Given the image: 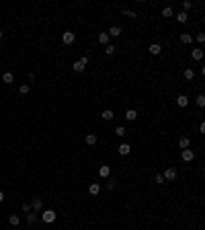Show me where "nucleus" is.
I'll use <instances>...</instances> for the list:
<instances>
[{"label":"nucleus","mask_w":205,"mask_h":230,"mask_svg":"<svg viewBox=\"0 0 205 230\" xmlns=\"http://www.w3.org/2000/svg\"><path fill=\"white\" fill-rule=\"evenodd\" d=\"M41 218H43V222H45V224H51V222H55L58 214H55L54 210H45L43 214H41Z\"/></svg>","instance_id":"nucleus-1"},{"label":"nucleus","mask_w":205,"mask_h":230,"mask_svg":"<svg viewBox=\"0 0 205 230\" xmlns=\"http://www.w3.org/2000/svg\"><path fill=\"white\" fill-rule=\"evenodd\" d=\"M86 64H88V58L84 56V58H80L78 62H74V72H82L84 68H86Z\"/></svg>","instance_id":"nucleus-2"},{"label":"nucleus","mask_w":205,"mask_h":230,"mask_svg":"<svg viewBox=\"0 0 205 230\" xmlns=\"http://www.w3.org/2000/svg\"><path fill=\"white\" fill-rule=\"evenodd\" d=\"M181 158H183V160H185V162H191V160H193V158H195V152L191 150V148H185V150L181 152Z\"/></svg>","instance_id":"nucleus-3"},{"label":"nucleus","mask_w":205,"mask_h":230,"mask_svg":"<svg viewBox=\"0 0 205 230\" xmlns=\"http://www.w3.org/2000/svg\"><path fill=\"white\" fill-rule=\"evenodd\" d=\"M162 175H164V181H174V179H176V169H172V167L166 169Z\"/></svg>","instance_id":"nucleus-4"},{"label":"nucleus","mask_w":205,"mask_h":230,"mask_svg":"<svg viewBox=\"0 0 205 230\" xmlns=\"http://www.w3.org/2000/svg\"><path fill=\"white\" fill-rule=\"evenodd\" d=\"M62 41H64L66 45H72L74 41H76V35H74V33H70V31H66V33L62 35Z\"/></svg>","instance_id":"nucleus-5"},{"label":"nucleus","mask_w":205,"mask_h":230,"mask_svg":"<svg viewBox=\"0 0 205 230\" xmlns=\"http://www.w3.org/2000/svg\"><path fill=\"white\" fill-rule=\"evenodd\" d=\"M109 175H111V167H109V164H102V167L98 169V177H101V179H109Z\"/></svg>","instance_id":"nucleus-6"},{"label":"nucleus","mask_w":205,"mask_h":230,"mask_svg":"<svg viewBox=\"0 0 205 230\" xmlns=\"http://www.w3.org/2000/svg\"><path fill=\"white\" fill-rule=\"evenodd\" d=\"M176 105H179V107H187V105H189V97H187V95H179V97H176Z\"/></svg>","instance_id":"nucleus-7"},{"label":"nucleus","mask_w":205,"mask_h":230,"mask_svg":"<svg viewBox=\"0 0 205 230\" xmlns=\"http://www.w3.org/2000/svg\"><path fill=\"white\" fill-rule=\"evenodd\" d=\"M31 208H33L35 212H39L41 208H43V201H41L39 197H33V201H31Z\"/></svg>","instance_id":"nucleus-8"},{"label":"nucleus","mask_w":205,"mask_h":230,"mask_svg":"<svg viewBox=\"0 0 205 230\" xmlns=\"http://www.w3.org/2000/svg\"><path fill=\"white\" fill-rule=\"evenodd\" d=\"M129 152H131V146H129V144H119V154H121V156H127Z\"/></svg>","instance_id":"nucleus-9"},{"label":"nucleus","mask_w":205,"mask_h":230,"mask_svg":"<svg viewBox=\"0 0 205 230\" xmlns=\"http://www.w3.org/2000/svg\"><path fill=\"white\" fill-rule=\"evenodd\" d=\"M148 49H150V54H152V56H158V54L162 51V45H160V43H152Z\"/></svg>","instance_id":"nucleus-10"},{"label":"nucleus","mask_w":205,"mask_h":230,"mask_svg":"<svg viewBox=\"0 0 205 230\" xmlns=\"http://www.w3.org/2000/svg\"><path fill=\"white\" fill-rule=\"evenodd\" d=\"M119 35H121V27L113 25L111 29H109V37H119Z\"/></svg>","instance_id":"nucleus-11"},{"label":"nucleus","mask_w":205,"mask_h":230,"mask_svg":"<svg viewBox=\"0 0 205 230\" xmlns=\"http://www.w3.org/2000/svg\"><path fill=\"white\" fill-rule=\"evenodd\" d=\"M179 39H181V43H185V45L193 43V37H191L189 33H181V37H179Z\"/></svg>","instance_id":"nucleus-12"},{"label":"nucleus","mask_w":205,"mask_h":230,"mask_svg":"<svg viewBox=\"0 0 205 230\" xmlns=\"http://www.w3.org/2000/svg\"><path fill=\"white\" fill-rule=\"evenodd\" d=\"M136 117H137V113L133 111V109H127V111H125V119H127V121H136Z\"/></svg>","instance_id":"nucleus-13"},{"label":"nucleus","mask_w":205,"mask_h":230,"mask_svg":"<svg viewBox=\"0 0 205 230\" xmlns=\"http://www.w3.org/2000/svg\"><path fill=\"white\" fill-rule=\"evenodd\" d=\"M12 80H15V76H12V72H4V74H2V82H4V84H10V82H12Z\"/></svg>","instance_id":"nucleus-14"},{"label":"nucleus","mask_w":205,"mask_h":230,"mask_svg":"<svg viewBox=\"0 0 205 230\" xmlns=\"http://www.w3.org/2000/svg\"><path fill=\"white\" fill-rule=\"evenodd\" d=\"M98 43H102V45H109V33H98Z\"/></svg>","instance_id":"nucleus-15"},{"label":"nucleus","mask_w":205,"mask_h":230,"mask_svg":"<svg viewBox=\"0 0 205 230\" xmlns=\"http://www.w3.org/2000/svg\"><path fill=\"white\" fill-rule=\"evenodd\" d=\"M86 144L88 146H94L97 144V134H86Z\"/></svg>","instance_id":"nucleus-16"},{"label":"nucleus","mask_w":205,"mask_h":230,"mask_svg":"<svg viewBox=\"0 0 205 230\" xmlns=\"http://www.w3.org/2000/svg\"><path fill=\"white\" fill-rule=\"evenodd\" d=\"M189 144H191V140H189V138H187V136H183L181 140H179V146H181L183 150H185V148H189Z\"/></svg>","instance_id":"nucleus-17"},{"label":"nucleus","mask_w":205,"mask_h":230,"mask_svg":"<svg viewBox=\"0 0 205 230\" xmlns=\"http://www.w3.org/2000/svg\"><path fill=\"white\" fill-rule=\"evenodd\" d=\"M113 117H115V115H113L111 109H105V111H102V119H105V121H111Z\"/></svg>","instance_id":"nucleus-18"},{"label":"nucleus","mask_w":205,"mask_h":230,"mask_svg":"<svg viewBox=\"0 0 205 230\" xmlns=\"http://www.w3.org/2000/svg\"><path fill=\"white\" fill-rule=\"evenodd\" d=\"M115 51H117V47H115V45H113V43L105 45V54H107V56H113V54H115Z\"/></svg>","instance_id":"nucleus-19"},{"label":"nucleus","mask_w":205,"mask_h":230,"mask_svg":"<svg viewBox=\"0 0 205 230\" xmlns=\"http://www.w3.org/2000/svg\"><path fill=\"white\" fill-rule=\"evenodd\" d=\"M88 191H90V195H97L98 191H101V185H98V183H93V185L88 187Z\"/></svg>","instance_id":"nucleus-20"},{"label":"nucleus","mask_w":205,"mask_h":230,"mask_svg":"<svg viewBox=\"0 0 205 230\" xmlns=\"http://www.w3.org/2000/svg\"><path fill=\"white\" fill-rule=\"evenodd\" d=\"M8 222H10V226H19V224H21V218H19L17 214H12V216L8 218Z\"/></svg>","instance_id":"nucleus-21"},{"label":"nucleus","mask_w":205,"mask_h":230,"mask_svg":"<svg viewBox=\"0 0 205 230\" xmlns=\"http://www.w3.org/2000/svg\"><path fill=\"white\" fill-rule=\"evenodd\" d=\"M191 56H193V60H197V62H199V60L203 58V49H193V54H191Z\"/></svg>","instance_id":"nucleus-22"},{"label":"nucleus","mask_w":205,"mask_h":230,"mask_svg":"<svg viewBox=\"0 0 205 230\" xmlns=\"http://www.w3.org/2000/svg\"><path fill=\"white\" fill-rule=\"evenodd\" d=\"M187 19H189V15H187V12H179V15H176V21H179V23H187Z\"/></svg>","instance_id":"nucleus-23"},{"label":"nucleus","mask_w":205,"mask_h":230,"mask_svg":"<svg viewBox=\"0 0 205 230\" xmlns=\"http://www.w3.org/2000/svg\"><path fill=\"white\" fill-rule=\"evenodd\" d=\"M185 78L187 80H193V78H195V72H193L191 68H185Z\"/></svg>","instance_id":"nucleus-24"},{"label":"nucleus","mask_w":205,"mask_h":230,"mask_svg":"<svg viewBox=\"0 0 205 230\" xmlns=\"http://www.w3.org/2000/svg\"><path fill=\"white\" fill-rule=\"evenodd\" d=\"M195 103H197V107H205V95H199L195 99Z\"/></svg>","instance_id":"nucleus-25"},{"label":"nucleus","mask_w":205,"mask_h":230,"mask_svg":"<svg viewBox=\"0 0 205 230\" xmlns=\"http://www.w3.org/2000/svg\"><path fill=\"white\" fill-rule=\"evenodd\" d=\"M29 91H31L29 84H21V88H19V93H21V95H29Z\"/></svg>","instance_id":"nucleus-26"},{"label":"nucleus","mask_w":205,"mask_h":230,"mask_svg":"<svg viewBox=\"0 0 205 230\" xmlns=\"http://www.w3.org/2000/svg\"><path fill=\"white\" fill-rule=\"evenodd\" d=\"M189 8H193V2H191V0H185V2H183V12H187Z\"/></svg>","instance_id":"nucleus-27"},{"label":"nucleus","mask_w":205,"mask_h":230,"mask_svg":"<svg viewBox=\"0 0 205 230\" xmlns=\"http://www.w3.org/2000/svg\"><path fill=\"white\" fill-rule=\"evenodd\" d=\"M115 134H117V136L121 138V136H125V134H127V130H125V127H121V125H119V127H115Z\"/></svg>","instance_id":"nucleus-28"},{"label":"nucleus","mask_w":205,"mask_h":230,"mask_svg":"<svg viewBox=\"0 0 205 230\" xmlns=\"http://www.w3.org/2000/svg\"><path fill=\"white\" fill-rule=\"evenodd\" d=\"M162 17H172V8H170V6L162 8Z\"/></svg>","instance_id":"nucleus-29"},{"label":"nucleus","mask_w":205,"mask_h":230,"mask_svg":"<svg viewBox=\"0 0 205 230\" xmlns=\"http://www.w3.org/2000/svg\"><path fill=\"white\" fill-rule=\"evenodd\" d=\"M27 222H29V224H35V222H37V216H35V214H27Z\"/></svg>","instance_id":"nucleus-30"},{"label":"nucleus","mask_w":205,"mask_h":230,"mask_svg":"<svg viewBox=\"0 0 205 230\" xmlns=\"http://www.w3.org/2000/svg\"><path fill=\"white\" fill-rule=\"evenodd\" d=\"M121 12H123L125 17H131V19H133V17H137L136 12H133V10H127V8H121Z\"/></svg>","instance_id":"nucleus-31"},{"label":"nucleus","mask_w":205,"mask_h":230,"mask_svg":"<svg viewBox=\"0 0 205 230\" xmlns=\"http://www.w3.org/2000/svg\"><path fill=\"white\" fill-rule=\"evenodd\" d=\"M154 181H156L158 185H162V183H164V175H160V173H158V175L154 177Z\"/></svg>","instance_id":"nucleus-32"},{"label":"nucleus","mask_w":205,"mask_h":230,"mask_svg":"<svg viewBox=\"0 0 205 230\" xmlns=\"http://www.w3.org/2000/svg\"><path fill=\"white\" fill-rule=\"evenodd\" d=\"M199 43H205V33H197V37H195Z\"/></svg>","instance_id":"nucleus-33"},{"label":"nucleus","mask_w":205,"mask_h":230,"mask_svg":"<svg viewBox=\"0 0 205 230\" xmlns=\"http://www.w3.org/2000/svg\"><path fill=\"white\" fill-rule=\"evenodd\" d=\"M23 212H25V214H29V212H31V203H23Z\"/></svg>","instance_id":"nucleus-34"},{"label":"nucleus","mask_w":205,"mask_h":230,"mask_svg":"<svg viewBox=\"0 0 205 230\" xmlns=\"http://www.w3.org/2000/svg\"><path fill=\"white\" fill-rule=\"evenodd\" d=\"M107 187H109V189H115V187H117V183H115V181H109Z\"/></svg>","instance_id":"nucleus-35"},{"label":"nucleus","mask_w":205,"mask_h":230,"mask_svg":"<svg viewBox=\"0 0 205 230\" xmlns=\"http://www.w3.org/2000/svg\"><path fill=\"white\" fill-rule=\"evenodd\" d=\"M199 132H201V134H205V121H203V123H201V125H199Z\"/></svg>","instance_id":"nucleus-36"},{"label":"nucleus","mask_w":205,"mask_h":230,"mask_svg":"<svg viewBox=\"0 0 205 230\" xmlns=\"http://www.w3.org/2000/svg\"><path fill=\"white\" fill-rule=\"evenodd\" d=\"M2 201H4V193H2V191H0V203H2Z\"/></svg>","instance_id":"nucleus-37"},{"label":"nucleus","mask_w":205,"mask_h":230,"mask_svg":"<svg viewBox=\"0 0 205 230\" xmlns=\"http://www.w3.org/2000/svg\"><path fill=\"white\" fill-rule=\"evenodd\" d=\"M201 72H203V76H205V66H203V70H201Z\"/></svg>","instance_id":"nucleus-38"},{"label":"nucleus","mask_w":205,"mask_h":230,"mask_svg":"<svg viewBox=\"0 0 205 230\" xmlns=\"http://www.w3.org/2000/svg\"><path fill=\"white\" fill-rule=\"evenodd\" d=\"M0 39H2V31H0Z\"/></svg>","instance_id":"nucleus-39"}]
</instances>
